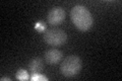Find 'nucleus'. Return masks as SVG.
<instances>
[{"label": "nucleus", "mask_w": 122, "mask_h": 81, "mask_svg": "<svg viewBox=\"0 0 122 81\" xmlns=\"http://www.w3.org/2000/svg\"><path fill=\"white\" fill-rule=\"evenodd\" d=\"M35 28H36L38 30H40V32H42V30H45L46 25L43 24V22H38V24H36V26H35Z\"/></svg>", "instance_id": "1a4fd4ad"}, {"label": "nucleus", "mask_w": 122, "mask_h": 81, "mask_svg": "<svg viewBox=\"0 0 122 81\" xmlns=\"http://www.w3.org/2000/svg\"><path fill=\"white\" fill-rule=\"evenodd\" d=\"M30 80L32 81H47L48 78L42 74H32L30 76Z\"/></svg>", "instance_id": "6e6552de"}, {"label": "nucleus", "mask_w": 122, "mask_h": 81, "mask_svg": "<svg viewBox=\"0 0 122 81\" xmlns=\"http://www.w3.org/2000/svg\"><path fill=\"white\" fill-rule=\"evenodd\" d=\"M29 69L32 74H41L44 69L43 60L40 58H34L29 64Z\"/></svg>", "instance_id": "423d86ee"}, {"label": "nucleus", "mask_w": 122, "mask_h": 81, "mask_svg": "<svg viewBox=\"0 0 122 81\" xmlns=\"http://www.w3.org/2000/svg\"><path fill=\"white\" fill-rule=\"evenodd\" d=\"M62 56L63 54L61 51L57 49H50L48 50L47 52L45 53V60L46 62L50 65H55V64H58L61 59H62Z\"/></svg>", "instance_id": "39448f33"}, {"label": "nucleus", "mask_w": 122, "mask_h": 81, "mask_svg": "<svg viewBox=\"0 0 122 81\" xmlns=\"http://www.w3.org/2000/svg\"><path fill=\"white\" fill-rule=\"evenodd\" d=\"M44 41L53 47H59L66 43L67 34L63 29H47L44 33Z\"/></svg>", "instance_id": "7ed1b4c3"}, {"label": "nucleus", "mask_w": 122, "mask_h": 81, "mask_svg": "<svg viewBox=\"0 0 122 81\" xmlns=\"http://www.w3.org/2000/svg\"><path fill=\"white\" fill-rule=\"evenodd\" d=\"M4 80H7V81H11L10 78H7V77H2L1 78V81H4Z\"/></svg>", "instance_id": "9d476101"}, {"label": "nucleus", "mask_w": 122, "mask_h": 81, "mask_svg": "<svg viewBox=\"0 0 122 81\" xmlns=\"http://www.w3.org/2000/svg\"><path fill=\"white\" fill-rule=\"evenodd\" d=\"M30 78V77L26 70H25V69H20V70H17V72H16V79L17 80L25 81V80H29Z\"/></svg>", "instance_id": "0eeeda50"}, {"label": "nucleus", "mask_w": 122, "mask_h": 81, "mask_svg": "<svg viewBox=\"0 0 122 81\" xmlns=\"http://www.w3.org/2000/svg\"><path fill=\"white\" fill-rule=\"evenodd\" d=\"M70 17L75 28L81 32H87L93 26V16H92L90 10L82 5L74 6L71 9Z\"/></svg>", "instance_id": "f257e3e1"}, {"label": "nucleus", "mask_w": 122, "mask_h": 81, "mask_svg": "<svg viewBox=\"0 0 122 81\" xmlns=\"http://www.w3.org/2000/svg\"><path fill=\"white\" fill-rule=\"evenodd\" d=\"M81 60L76 55H70L66 57L61 63L60 72L65 77H73L77 75L81 70Z\"/></svg>", "instance_id": "f03ea898"}, {"label": "nucleus", "mask_w": 122, "mask_h": 81, "mask_svg": "<svg viewBox=\"0 0 122 81\" xmlns=\"http://www.w3.org/2000/svg\"><path fill=\"white\" fill-rule=\"evenodd\" d=\"M48 22L52 25H57L65 19V11L62 7H53L48 13Z\"/></svg>", "instance_id": "20e7f679"}]
</instances>
